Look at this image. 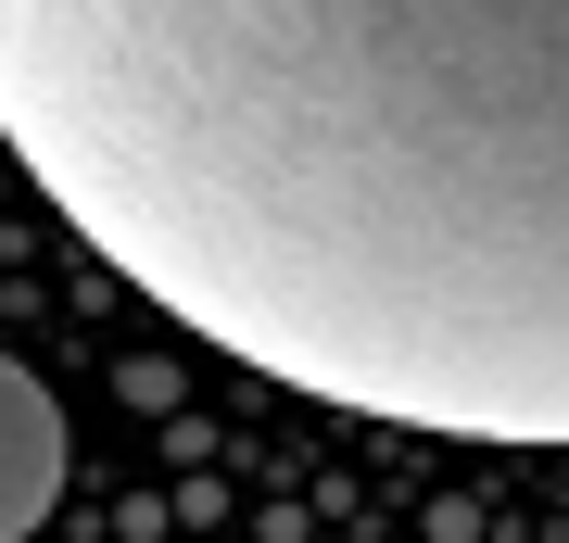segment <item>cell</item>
<instances>
[{"instance_id": "cell-1", "label": "cell", "mask_w": 569, "mask_h": 543, "mask_svg": "<svg viewBox=\"0 0 569 543\" xmlns=\"http://www.w3.org/2000/svg\"><path fill=\"white\" fill-rule=\"evenodd\" d=\"M0 140L228 366L569 455V0H0Z\"/></svg>"}, {"instance_id": "cell-2", "label": "cell", "mask_w": 569, "mask_h": 543, "mask_svg": "<svg viewBox=\"0 0 569 543\" xmlns=\"http://www.w3.org/2000/svg\"><path fill=\"white\" fill-rule=\"evenodd\" d=\"M63 505V404L39 392V366L0 354V543H26Z\"/></svg>"}]
</instances>
